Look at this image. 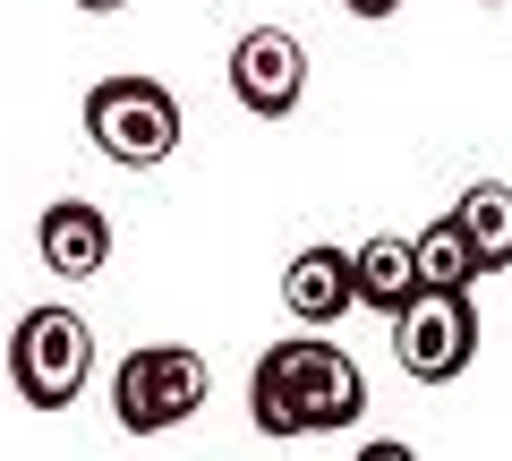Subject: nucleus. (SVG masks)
Here are the masks:
<instances>
[{
  "instance_id": "nucleus-12",
  "label": "nucleus",
  "mask_w": 512,
  "mask_h": 461,
  "mask_svg": "<svg viewBox=\"0 0 512 461\" xmlns=\"http://www.w3.org/2000/svg\"><path fill=\"white\" fill-rule=\"evenodd\" d=\"M342 9H350V18H367V26H384L393 9H402V0H342Z\"/></svg>"
},
{
  "instance_id": "nucleus-1",
  "label": "nucleus",
  "mask_w": 512,
  "mask_h": 461,
  "mask_svg": "<svg viewBox=\"0 0 512 461\" xmlns=\"http://www.w3.org/2000/svg\"><path fill=\"white\" fill-rule=\"evenodd\" d=\"M248 419L256 436L299 444V436H350L367 419V376L342 342L325 333H299V342H274L248 376Z\"/></svg>"
},
{
  "instance_id": "nucleus-9",
  "label": "nucleus",
  "mask_w": 512,
  "mask_h": 461,
  "mask_svg": "<svg viewBox=\"0 0 512 461\" xmlns=\"http://www.w3.org/2000/svg\"><path fill=\"white\" fill-rule=\"evenodd\" d=\"M350 257H359V308H376V316H402L410 299L427 291L419 282V248H410L402 231H376V240H359Z\"/></svg>"
},
{
  "instance_id": "nucleus-8",
  "label": "nucleus",
  "mask_w": 512,
  "mask_h": 461,
  "mask_svg": "<svg viewBox=\"0 0 512 461\" xmlns=\"http://www.w3.org/2000/svg\"><path fill=\"white\" fill-rule=\"evenodd\" d=\"M282 308L299 316V333H325L359 308V257L350 248H299L282 274Z\"/></svg>"
},
{
  "instance_id": "nucleus-14",
  "label": "nucleus",
  "mask_w": 512,
  "mask_h": 461,
  "mask_svg": "<svg viewBox=\"0 0 512 461\" xmlns=\"http://www.w3.org/2000/svg\"><path fill=\"white\" fill-rule=\"evenodd\" d=\"M487 9H504V0H487Z\"/></svg>"
},
{
  "instance_id": "nucleus-4",
  "label": "nucleus",
  "mask_w": 512,
  "mask_h": 461,
  "mask_svg": "<svg viewBox=\"0 0 512 461\" xmlns=\"http://www.w3.org/2000/svg\"><path fill=\"white\" fill-rule=\"evenodd\" d=\"M86 376H94V333L77 308L43 299L9 325V385H18L26 410H69L86 393Z\"/></svg>"
},
{
  "instance_id": "nucleus-11",
  "label": "nucleus",
  "mask_w": 512,
  "mask_h": 461,
  "mask_svg": "<svg viewBox=\"0 0 512 461\" xmlns=\"http://www.w3.org/2000/svg\"><path fill=\"white\" fill-rule=\"evenodd\" d=\"M410 248H419V282H427V291H470V282H478V248H470V231H461L453 214L427 222Z\"/></svg>"
},
{
  "instance_id": "nucleus-10",
  "label": "nucleus",
  "mask_w": 512,
  "mask_h": 461,
  "mask_svg": "<svg viewBox=\"0 0 512 461\" xmlns=\"http://www.w3.org/2000/svg\"><path fill=\"white\" fill-rule=\"evenodd\" d=\"M453 222L470 231L478 274H504V265H512V180H478V188H461Z\"/></svg>"
},
{
  "instance_id": "nucleus-6",
  "label": "nucleus",
  "mask_w": 512,
  "mask_h": 461,
  "mask_svg": "<svg viewBox=\"0 0 512 461\" xmlns=\"http://www.w3.org/2000/svg\"><path fill=\"white\" fill-rule=\"evenodd\" d=\"M231 94L256 120H291L299 94H308V43L282 35V26H248L231 43Z\"/></svg>"
},
{
  "instance_id": "nucleus-13",
  "label": "nucleus",
  "mask_w": 512,
  "mask_h": 461,
  "mask_svg": "<svg viewBox=\"0 0 512 461\" xmlns=\"http://www.w3.org/2000/svg\"><path fill=\"white\" fill-rule=\"evenodd\" d=\"M77 9H94V18H111V9H128V0H77Z\"/></svg>"
},
{
  "instance_id": "nucleus-7",
  "label": "nucleus",
  "mask_w": 512,
  "mask_h": 461,
  "mask_svg": "<svg viewBox=\"0 0 512 461\" xmlns=\"http://www.w3.org/2000/svg\"><path fill=\"white\" fill-rule=\"evenodd\" d=\"M35 257L52 265L60 282H94L111 265V214L94 197H52L35 222Z\"/></svg>"
},
{
  "instance_id": "nucleus-3",
  "label": "nucleus",
  "mask_w": 512,
  "mask_h": 461,
  "mask_svg": "<svg viewBox=\"0 0 512 461\" xmlns=\"http://www.w3.org/2000/svg\"><path fill=\"white\" fill-rule=\"evenodd\" d=\"M205 402H214V368H205L188 342H146V351H128L120 376H111V419H120L128 436H171V427H188Z\"/></svg>"
},
{
  "instance_id": "nucleus-2",
  "label": "nucleus",
  "mask_w": 512,
  "mask_h": 461,
  "mask_svg": "<svg viewBox=\"0 0 512 461\" xmlns=\"http://www.w3.org/2000/svg\"><path fill=\"white\" fill-rule=\"evenodd\" d=\"M86 137L103 163L120 171H154L180 154L188 120H180V94L154 86V77H103V86L86 94Z\"/></svg>"
},
{
  "instance_id": "nucleus-5",
  "label": "nucleus",
  "mask_w": 512,
  "mask_h": 461,
  "mask_svg": "<svg viewBox=\"0 0 512 461\" xmlns=\"http://www.w3.org/2000/svg\"><path fill=\"white\" fill-rule=\"evenodd\" d=\"M478 351V308L470 291H419L402 316H393V359H402L419 385H453Z\"/></svg>"
}]
</instances>
